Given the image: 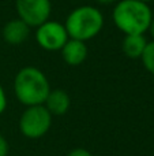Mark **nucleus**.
<instances>
[{
    "instance_id": "f257e3e1",
    "label": "nucleus",
    "mask_w": 154,
    "mask_h": 156,
    "mask_svg": "<svg viewBox=\"0 0 154 156\" xmlns=\"http://www.w3.org/2000/svg\"><path fill=\"white\" fill-rule=\"evenodd\" d=\"M113 23L124 34H143L153 21L152 8L138 0H119L112 12Z\"/></svg>"
},
{
    "instance_id": "f03ea898",
    "label": "nucleus",
    "mask_w": 154,
    "mask_h": 156,
    "mask_svg": "<svg viewBox=\"0 0 154 156\" xmlns=\"http://www.w3.org/2000/svg\"><path fill=\"white\" fill-rule=\"evenodd\" d=\"M51 90V85L46 76L34 66H26L16 73L14 80V92L21 104L40 105Z\"/></svg>"
},
{
    "instance_id": "7ed1b4c3",
    "label": "nucleus",
    "mask_w": 154,
    "mask_h": 156,
    "mask_svg": "<svg viewBox=\"0 0 154 156\" xmlns=\"http://www.w3.org/2000/svg\"><path fill=\"white\" fill-rule=\"evenodd\" d=\"M64 26L70 38L86 43L100 34L104 27V15L94 5H81L68 14Z\"/></svg>"
},
{
    "instance_id": "20e7f679",
    "label": "nucleus",
    "mask_w": 154,
    "mask_h": 156,
    "mask_svg": "<svg viewBox=\"0 0 154 156\" xmlns=\"http://www.w3.org/2000/svg\"><path fill=\"white\" fill-rule=\"evenodd\" d=\"M52 125V115L44 104L30 105L22 112L19 118V130L27 138L37 140L49 132Z\"/></svg>"
},
{
    "instance_id": "39448f33",
    "label": "nucleus",
    "mask_w": 154,
    "mask_h": 156,
    "mask_svg": "<svg viewBox=\"0 0 154 156\" xmlns=\"http://www.w3.org/2000/svg\"><path fill=\"white\" fill-rule=\"evenodd\" d=\"M15 8L18 18L30 27H38L49 21L52 12L51 0H16Z\"/></svg>"
},
{
    "instance_id": "423d86ee",
    "label": "nucleus",
    "mask_w": 154,
    "mask_h": 156,
    "mask_svg": "<svg viewBox=\"0 0 154 156\" xmlns=\"http://www.w3.org/2000/svg\"><path fill=\"white\" fill-rule=\"evenodd\" d=\"M68 33L64 23L57 21H46L37 27L35 40L37 44L45 51H60L68 41Z\"/></svg>"
},
{
    "instance_id": "0eeeda50",
    "label": "nucleus",
    "mask_w": 154,
    "mask_h": 156,
    "mask_svg": "<svg viewBox=\"0 0 154 156\" xmlns=\"http://www.w3.org/2000/svg\"><path fill=\"white\" fill-rule=\"evenodd\" d=\"M30 29L32 27L25 23L22 19H11L3 27V38L10 45H19L29 38Z\"/></svg>"
},
{
    "instance_id": "6e6552de",
    "label": "nucleus",
    "mask_w": 154,
    "mask_h": 156,
    "mask_svg": "<svg viewBox=\"0 0 154 156\" xmlns=\"http://www.w3.org/2000/svg\"><path fill=\"white\" fill-rule=\"evenodd\" d=\"M60 51H62L63 60L70 66L82 65L86 60L87 54H89L86 43L81 40H75V38H68V41Z\"/></svg>"
},
{
    "instance_id": "1a4fd4ad",
    "label": "nucleus",
    "mask_w": 154,
    "mask_h": 156,
    "mask_svg": "<svg viewBox=\"0 0 154 156\" xmlns=\"http://www.w3.org/2000/svg\"><path fill=\"white\" fill-rule=\"evenodd\" d=\"M70 104H71L70 96L63 89H51L45 99V103H44L45 108L51 112L52 116L64 115L68 111V108H70Z\"/></svg>"
},
{
    "instance_id": "9d476101",
    "label": "nucleus",
    "mask_w": 154,
    "mask_h": 156,
    "mask_svg": "<svg viewBox=\"0 0 154 156\" xmlns=\"http://www.w3.org/2000/svg\"><path fill=\"white\" fill-rule=\"evenodd\" d=\"M146 45L147 40L143 34H126L122 43L123 52L130 59H141Z\"/></svg>"
},
{
    "instance_id": "9b49d317",
    "label": "nucleus",
    "mask_w": 154,
    "mask_h": 156,
    "mask_svg": "<svg viewBox=\"0 0 154 156\" xmlns=\"http://www.w3.org/2000/svg\"><path fill=\"white\" fill-rule=\"evenodd\" d=\"M141 60L143 63L145 69L149 71L152 76H154V40L147 43L143 54L141 56Z\"/></svg>"
},
{
    "instance_id": "f8f14e48",
    "label": "nucleus",
    "mask_w": 154,
    "mask_h": 156,
    "mask_svg": "<svg viewBox=\"0 0 154 156\" xmlns=\"http://www.w3.org/2000/svg\"><path fill=\"white\" fill-rule=\"evenodd\" d=\"M7 108V94H5L3 86L0 85V114H3Z\"/></svg>"
},
{
    "instance_id": "ddd939ff",
    "label": "nucleus",
    "mask_w": 154,
    "mask_h": 156,
    "mask_svg": "<svg viewBox=\"0 0 154 156\" xmlns=\"http://www.w3.org/2000/svg\"><path fill=\"white\" fill-rule=\"evenodd\" d=\"M67 156H93V155H92V152H89L85 148H75L68 152Z\"/></svg>"
},
{
    "instance_id": "4468645a",
    "label": "nucleus",
    "mask_w": 154,
    "mask_h": 156,
    "mask_svg": "<svg viewBox=\"0 0 154 156\" xmlns=\"http://www.w3.org/2000/svg\"><path fill=\"white\" fill-rule=\"evenodd\" d=\"M8 151H10V147H8L7 140L0 134V156H7Z\"/></svg>"
},
{
    "instance_id": "2eb2a0df",
    "label": "nucleus",
    "mask_w": 154,
    "mask_h": 156,
    "mask_svg": "<svg viewBox=\"0 0 154 156\" xmlns=\"http://www.w3.org/2000/svg\"><path fill=\"white\" fill-rule=\"evenodd\" d=\"M98 4H102V5H109V4H115L117 3L119 0H95Z\"/></svg>"
},
{
    "instance_id": "dca6fc26",
    "label": "nucleus",
    "mask_w": 154,
    "mask_h": 156,
    "mask_svg": "<svg viewBox=\"0 0 154 156\" xmlns=\"http://www.w3.org/2000/svg\"><path fill=\"white\" fill-rule=\"evenodd\" d=\"M149 32H150V34H152V37L154 40V18H153L152 23H150V26H149Z\"/></svg>"
},
{
    "instance_id": "f3484780",
    "label": "nucleus",
    "mask_w": 154,
    "mask_h": 156,
    "mask_svg": "<svg viewBox=\"0 0 154 156\" xmlns=\"http://www.w3.org/2000/svg\"><path fill=\"white\" fill-rule=\"evenodd\" d=\"M138 2H143V3H147V4H149V3L153 2V0H138Z\"/></svg>"
}]
</instances>
